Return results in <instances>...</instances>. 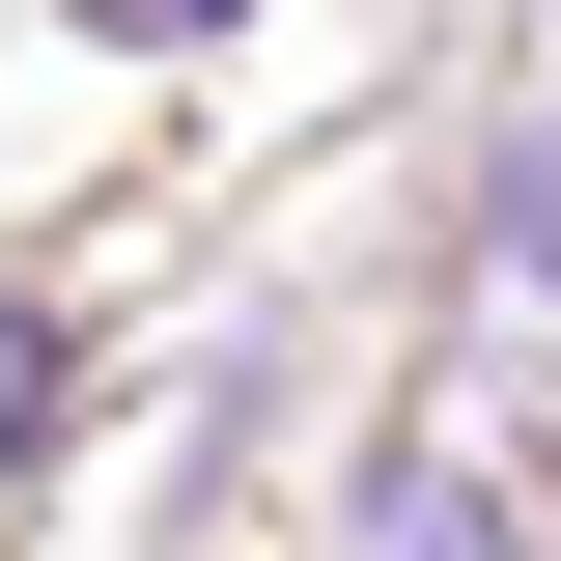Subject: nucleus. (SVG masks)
Here are the masks:
<instances>
[{
  "instance_id": "nucleus-1",
  "label": "nucleus",
  "mask_w": 561,
  "mask_h": 561,
  "mask_svg": "<svg viewBox=\"0 0 561 561\" xmlns=\"http://www.w3.org/2000/svg\"><path fill=\"white\" fill-rule=\"evenodd\" d=\"M28 393H57V309H28V280H0V449H28Z\"/></svg>"
},
{
  "instance_id": "nucleus-2",
  "label": "nucleus",
  "mask_w": 561,
  "mask_h": 561,
  "mask_svg": "<svg viewBox=\"0 0 561 561\" xmlns=\"http://www.w3.org/2000/svg\"><path fill=\"white\" fill-rule=\"evenodd\" d=\"M505 253H534V280H561V140H505Z\"/></svg>"
},
{
  "instance_id": "nucleus-3",
  "label": "nucleus",
  "mask_w": 561,
  "mask_h": 561,
  "mask_svg": "<svg viewBox=\"0 0 561 561\" xmlns=\"http://www.w3.org/2000/svg\"><path fill=\"white\" fill-rule=\"evenodd\" d=\"M84 28H225V0H84Z\"/></svg>"
}]
</instances>
